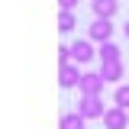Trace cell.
<instances>
[{
  "mask_svg": "<svg viewBox=\"0 0 129 129\" xmlns=\"http://www.w3.org/2000/svg\"><path fill=\"white\" fill-rule=\"evenodd\" d=\"M90 7H94V16H97V19H113L116 10H119L116 0H90Z\"/></svg>",
  "mask_w": 129,
  "mask_h": 129,
  "instance_id": "cell-8",
  "label": "cell"
},
{
  "mask_svg": "<svg viewBox=\"0 0 129 129\" xmlns=\"http://www.w3.org/2000/svg\"><path fill=\"white\" fill-rule=\"evenodd\" d=\"M71 58H74V64H87L97 58L94 45H90V39H74L71 42Z\"/></svg>",
  "mask_w": 129,
  "mask_h": 129,
  "instance_id": "cell-4",
  "label": "cell"
},
{
  "mask_svg": "<svg viewBox=\"0 0 129 129\" xmlns=\"http://www.w3.org/2000/svg\"><path fill=\"white\" fill-rule=\"evenodd\" d=\"M100 78L107 81V84H119V81L126 78L123 61H107V64H100Z\"/></svg>",
  "mask_w": 129,
  "mask_h": 129,
  "instance_id": "cell-7",
  "label": "cell"
},
{
  "mask_svg": "<svg viewBox=\"0 0 129 129\" xmlns=\"http://www.w3.org/2000/svg\"><path fill=\"white\" fill-rule=\"evenodd\" d=\"M97 58H100L103 64H107V61H123V48L110 39V42H103V45L97 48Z\"/></svg>",
  "mask_w": 129,
  "mask_h": 129,
  "instance_id": "cell-9",
  "label": "cell"
},
{
  "mask_svg": "<svg viewBox=\"0 0 129 129\" xmlns=\"http://www.w3.org/2000/svg\"><path fill=\"white\" fill-rule=\"evenodd\" d=\"M87 39L90 42H110L113 39V19H94L90 23V29H87Z\"/></svg>",
  "mask_w": 129,
  "mask_h": 129,
  "instance_id": "cell-3",
  "label": "cell"
},
{
  "mask_svg": "<svg viewBox=\"0 0 129 129\" xmlns=\"http://www.w3.org/2000/svg\"><path fill=\"white\" fill-rule=\"evenodd\" d=\"M58 7H61V10H71V13H74V7H78V0H58Z\"/></svg>",
  "mask_w": 129,
  "mask_h": 129,
  "instance_id": "cell-14",
  "label": "cell"
},
{
  "mask_svg": "<svg viewBox=\"0 0 129 129\" xmlns=\"http://www.w3.org/2000/svg\"><path fill=\"white\" fill-rule=\"evenodd\" d=\"M113 107L129 110V84H116V90H113Z\"/></svg>",
  "mask_w": 129,
  "mask_h": 129,
  "instance_id": "cell-11",
  "label": "cell"
},
{
  "mask_svg": "<svg viewBox=\"0 0 129 129\" xmlns=\"http://www.w3.org/2000/svg\"><path fill=\"white\" fill-rule=\"evenodd\" d=\"M123 32H126V39H129V19H126V26H123Z\"/></svg>",
  "mask_w": 129,
  "mask_h": 129,
  "instance_id": "cell-15",
  "label": "cell"
},
{
  "mask_svg": "<svg viewBox=\"0 0 129 129\" xmlns=\"http://www.w3.org/2000/svg\"><path fill=\"white\" fill-rule=\"evenodd\" d=\"M78 113L84 119H103V113H107L103 97H81L78 100Z\"/></svg>",
  "mask_w": 129,
  "mask_h": 129,
  "instance_id": "cell-2",
  "label": "cell"
},
{
  "mask_svg": "<svg viewBox=\"0 0 129 129\" xmlns=\"http://www.w3.org/2000/svg\"><path fill=\"white\" fill-rule=\"evenodd\" d=\"M81 74H84V71H81V64H61V68H58V84H61V87H78L81 84Z\"/></svg>",
  "mask_w": 129,
  "mask_h": 129,
  "instance_id": "cell-6",
  "label": "cell"
},
{
  "mask_svg": "<svg viewBox=\"0 0 129 129\" xmlns=\"http://www.w3.org/2000/svg\"><path fill=\"white\" fill-rule=\"evenodd\" d=\"M58 29L61 32H74L78 29V16L71 13V10H61V13H58Z\"/></svg>",
  "mask_w": 129,
  "mask_h": 129,
  "instance_id": "cell-12",
  "label": "cell"
},
{
  "mask_svg": "<svg viewBox=\"0 0 129 129\" xmlns=\"http://www.w3.org/2000/svg\"><path fill=\"white\" fill-rule=\"evenodd\" d=\"M103 84L107 81L100 78V71H84L81 74V84H78V94L81 97H100L103 94Z\"/></svg>",
  "mask_w": 129,
  "mask_h": 129,
  "instance_id": "cell-1",
  "label": "cell"
},
{
  "mask_svg": "<svg viewBox=\"0 0 129 129\" xmlns=\"http://www.w3.org/2000/svg\"><path fill=\"white\" fill-rule=\"evenodd\" d=\"M74 58H71V45H58V68L61 64H71Z\"/></svg>",
  "mask_w": 129,
  "mask_h": 129,
  "instance_id": "cell-13",
  "label": "cell"
},
{
  "mask_svg": "<svg viewBox=\"0 0 129 129\" xmlns=\"http://www.w3.org/2000/svg\"><path fill=\"white\" fill-rule=\"evenodd\" d=\"M103 129H129V113L119 107H107L103 113Z\"/></svg>",
  "mask_w": 129,
  "mask_h": 129,
  "instance_id": "cell-5",
  "label": "cell"
},
{
  "mask_svg": "<svg viewBox=\"0 0 129 129\" xmlns=\"http://www.w3.org/2000/svg\"><path fill=\"white\" fill-rule=\"evenodd\" d=\"M84 126H87V119H84L78 110H74V113H64L61 119H58V129H84Z\"/></svg>",
  "mask_w": 129,
  "mask_h": 129,
  "instance_id": "cell-10",
  "label": "cell"
}]
</instances>
